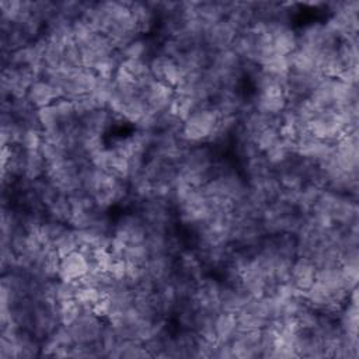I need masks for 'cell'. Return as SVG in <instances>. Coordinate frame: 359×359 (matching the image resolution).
Returning a JSON list of instances; mask_svg holds the SVG:
<instances>
[{
    "instance_id": "cell-1",
    "label": "cell",
    "mask_w": 359,
    "mask_h": 359,
    "mask_svg": "<svg viewBox=\"0 0 359 359\" xmlns=\"http://www.w3.org/2000/svg\"><path fill=\"white\" fill-rule=\"evenodd\" d=\"M219 118L212 105L198 108L182 121L180 135L188 144L209 143Z\"/></svg>"
},
{
    "instance_id": "cell-2",
    "label": "cell",
    "mask_w": 359,
    "mask_h": 359,
    "mask_svg": "<svg viewBox=\"0 0 359 359\" xmlns=\"http://www.w3.org/2000/svg\"><path fill=\"white\" fill-rule=\"evenodd\" d=\"M112 237L125 247L144 243L147 237V227L137 212L128 210L114 220Z\"/></svg>"
},
{
    "instance_id": "cell-3",
    "label": "cell",
    "mask_w": 359,
    "mask_h": 359,
    "mask_svg": "<svg viewBox=\"0 0 359 359\" xmlns=\"http://www.w3.org/2000/svg\"><path fill=\"white\" fill-rule=\"evenodd\" d=\"M105 320L90 309H84L80 317L69 325L74 344H95L98 342Z\"/></svg>"
},
{
    "instance_id": "cell-4",
    "label": "cell",
    "mask_w": 359,
    "mask_h": 359,
    "mask_svg": "<svg viewBox=\"0 0 359 359\" xmlns=\"http://www.w3.org/2000/svg\"><path fill=\"white\" fill-rule=\"evenodd\" d=\"M237 35V29L224 18L205 29L203 45L212 52L229 49Z\"/></svg>"
},
{
    "instance_id": "cell-5",
    "label": "cell",
    "mask_w": 359,
    "mask_h": 359,
    "mask_svg": "<svg viewBox=\"0 0 359 359\" xmlns=\"http://www.w3.org/2000/svg\"><path fill=\"white\" fill-rule=\"evenodd\" d=\"M174 95H175L174 88L157 80H153L149 86H146L140 91V97L144 100L149 111L154 114H160L170 109Z\"/></svg>"
},
{
    "instance_id": "cell-6",
    "label": "cell",
    "mask_w": 359,
    "mask_h": 359,
    "mask_svg": "<svg viewBox=\"0 0 359 359\" xmlns=\"http://www.w3.org/2000/svg\"><path fill=\"white\" fill-rule=\"evenodd\" d=\"M149 72L154 80L175 88L180 83V67L175 59L156 53L149 62Z\"/></svg>"
},
{
    "instance_id": "cell-7",
    "label": "cell",
    "mask_w": 359,
    "mask_h": 359,
    "mask_svg": "<svg viewBox=\"0 0 359 359\" xmlns=\"http://www.w3.org/2000/svg\"><path fill=\"white\" fill-rule=\"evenodd\" d=\"M144 268L158 287L164 283H168L174 276L175 257L170 254H151L144 264Z\"/></svg>"
},
{
    "instance_id": "cell-8",
    "label": "cell",
    "mask_w": 359,
    "mask_h": 359,
    "mask_svg": "<svg viewBox=\"0 0 359 359\" xmlns=\"http://www.w3.org/2000/svg\"><path fill=\"white\" fill-rule=\"evenodd\" d=\"M316 272L317 268L311 259L296 257L290 265L289 283H292L297 290L304 293L314 283Z\"/></svg>"
},
{
    "instance_id": "cell-9",
    "label": "cell",
    "mask_w": 359,
    "mask_h": 359,
    "mask_svg": "<svg viewBox=\"0 0 359 359\" xmlns=\"http://www.w3.org/2000/svg\"><path fill=\"white\" fill-rule=\"evenodd\" d=\"M87 272H88V262L80 250L60 257L57 278L65 280L79 282Z\"/></svg>"
},
{
    "instance_id": "cell-10",
    "label": "cell",
    "mask_w": 359,
    "mask_h": 359,
    "mask_svg": "<svg viewBox=\"0 0 359 359\" xmlns=\"http://www.w3.org/2000/svg\"><path fill=\"white\" fill-rule=\"evenodd\" d=\"M25 97L35 109H39L56 102L59 98H62V94L59 88H56L49 81L38 79L32 83Z\"/></svg>"
},
{
    "instance_id": "cell-11",
    "label": "cell",
    "mask_w": 359,
    "mask_h": 359,
    "mask_svg": "<svg viewBox=\"0 0 359 359\" xmlns=\"http://www.w3.org/2000/svg\"><path fill=\"white\" fill-rule=\"evenodd\" d=\"M129 7H130L132 15L136 21L137 29L142 35H147L153 29H157L158 14L150 6L149 1H130Z\"/></svg>"
},
{
    "instance_id": "cell-12",
    "label": "cell",
    "mask_w": 359,
    "mask_h": 359,
    "mask_svg": "<svg viewBox=\"0 0 359 359\" xmlns=\"http://www.w3.org/2000/svg\"><path fill=\"white\" fill-rule=\"evenodd\" d=\"M46 163L39 150H22L20 158V178L29 181L42 178L45 175Z\"/></svg>"
},
{
    "instance_id": "cell-13",
    "label": "cell",
    "mask_w": 359,
    "mask_h": 359,
    "mask_svg": "<svg viewBox=\"0 0 359 359\" xmlns=\"http://www.w3.org/2000/svg\"><path fill=\"white\" fill-rule=\"evenodd\" d=\"M116 119L118 118L114 116L108 109L98 108V109L88 112L83 118H80L79 122L83 129L104 136L112 128L114 121H116Z\"/></svg>"
},
{
    "instance_id": "cell-14",
    "label": "cell",
    "mask_w": 359,
    "mask_h": 359,
    "mask_svg": "<svg viewBox=\"0 0 359 359\" xmlns=\"http://www.w3.org/2000/svg\"><path fill=\"white\" fill-rule=\"evenodd\" d=\"M213 330L216 342H230L238 330L236 314L219 310L213 317Z\"/></svg>"
},
{
    "instance_id": "cell-15",
    "label": "cell",
    "mask_w": 359,
    "mask_h": 359,
    "mask_svg": "<svg viewBox=\"0 0 359 359\" xmlns=\"http://www.w3.org/2000/svg\"><path fill=\"white\" fill-rule=\"evenodd\" d=\"M292 154H293V149L282 139H279V142H276L272 147H269L262 153L264 158L266 160V163L273 171H276L279 167L287 163Z\"/></svg>"
},
{
    "instance_id": "cell-16",
    "label": "cell",
    "mask_w": 359,
    "mask_h": 359,
    "mask_svg": "<svg viewBox=\"0 0 359 359\" xmlns=\"http://www.w3.org/2000/svg\"><path fill=\"white\" fill-rule=\"evenodd\" d=\"M45 216L52 220H57L69 224L72 216V205L67 195L59 194L52 203L45 208Z\"/></svg>"
},
{
    "instance_id": "cell-17",
    "label": "cell",
    "mask_w": 359,
    "mask_h": 359,
    "mask_svg": "<svg viewBox=\"0 0 359 359\" xmlns=\"http://www.w3.org/2000/svg\"><path fill=\"white\" fill-rule=\"evenodd\" d=\"M52 248L62 257L66 255L69 252L77 251L80 248V243H79V236H77V230L67 226L52 243Z\"/></svg>"
},
{
    "instance_id": "cell-18",
    "label": "cell",
    "mask_w": 359,
    "mask_h": 359,
    "mask_svg": "<svg viewBox=\"0 0 359 359\" xmlns=\"http://www.w3.org/2000/svg\"><path fill=\"white\" fill-rule=\"evenodd\" d=\"M36 116H38V122L41 125L42 132L63 129V123H62V119L57 114L55 102L52 105L36 109Z\"/></svg>"
},
{
    "instance_id": "cell-19",
    "label": "cell",
    "mask_w": 359,
    "mask_h": 359,
    "mask_svg": "<svg viewBox=\"0 0 359 359\" xmlns=\"http://www.w3.org/2000/svg\"><path fill=\"white\" fill-rule=\"evenodd\" d=\"M84 307L76 300H65V302H57V314L60 324L63 325H72L83 313Z\"/></svg>"
},
{
    "instance_id": "cell-20",
    "label": "cell",
    "mask_w": 359,
    "mask_h": 359,
    "mask_svg": "<svg viewBox=\"0 0 359 359\" xmlns=\"http://www.w3.org/2000/svg\"><path fill=\"white\" fill-rule=\"evenodd\" d=\"M150 250L144 243H139V244H130V245H126L125 247V251H123V259L129 264H133V265H142L144 266V264L147 262V259L150 258Z\"/></svg>"
},
{
    "instance_id": "cell-21",
    "label": "cell",
    "mask_w": 359,
    "mask_h": 359,
    "mask_svg": "<svg viewBox=\"0 0 359 359\" xmlns=\"http://www.w3.org/2000/svg\"><path fill=\"white\" fill-rule=\"evenodd\" d=\"M280 139V132L278 126H268L265 129H262L261 132H258L254 137L252 142L257 146L259 153H264L265 150H268L269 147H272L276 142H279Z\"/></svg>"
},
{
    "instance_id": "cell-22",
    "label": "cell",
    "mask_w": 359,
    "mask_h": 359,
    "mask_svg": "<svg viewBox=\"0 0 359 359\" xmlns=\"http://www.w3.org/2000/svg\"><path fill=\"white\" fill-rule=\"evenodd\" d=\"M102 296H104V294H102L97 287L79 283V289H77V293H76V297H74V299H76L84 309L93 310V309L95 307V304L101 300Z\"/></svg>"
}]
</instances>
